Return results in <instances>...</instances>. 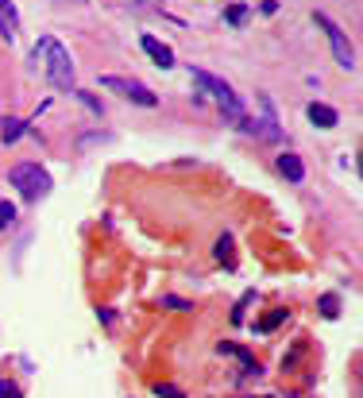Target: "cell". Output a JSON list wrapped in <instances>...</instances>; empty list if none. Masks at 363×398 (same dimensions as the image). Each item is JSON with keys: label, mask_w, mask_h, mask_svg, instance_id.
Returning <instances> with one entry per match:
<instances>
[{"label": "cell", "mask_w": 363, "mask_h": 398, "mask_svg": "<svg viewBox=\"0 0 363 398\" xmlns=\"http://www.w3.org/2000/svg\"><path fill=\"white\" fill-rule=\"evenodd\" d=\"M35 62H43V70H47V82L54 85V89H74V59H70V50L62 47L58 39H39L35 43Z\"/></svg>", "instance_id": "cell-1"}, {"label": "cell", "mask_w": 363, "mask_h": 398, "mask_svg": "<svg viewBox=\"0 0 363 398\" xmlns=\"http://www.w3.org/2000/svg\"><path fill=\"white\" fill-rule=\"evenodd\" d=\"M12 186H16L20 193H24L27 201H39V198H47L50 193V175L43 170L39 163H20V166H12Z\"/></svg>", "instance_id": "cell-2"}, {"label": "cell", "mask_w": 363, "mask_h": 398, "mask_svg": "<svg viewBox=\"0 0 363 398\" xmlns=\"http://www.w3.org/2000/svg\"><path fill=\"white\" fill-rule=\"evenodd\" d=\"M190 78H193V82H198L205 93H213V97L221 101V108L228 112V120L244 124V105H239V97L232 93V85L224 82V78H213V74H205V70H190Z\"/></svg>", "instance_id": "cell-3"}, {"label": "cell", "mask_w": 363, "mask_h": 398, "mask_svg": "<svg viewBox=\"0 0 363 398\" xmlns=\"http://www.w3.org/2000/svg\"><path fill=\"white\" fill-rule=\"evenodd\" d=\"M101 89L120 93V97L135 101V105H143V108H155V105H158V97H155V93H151L143 82H132V78H120V74H105V78H101Z\"/></svg>", "instance_id": "cell-4"}, {"label": "cell", "mask_w": 363, "mask_h": 398, "mask_svg": "<svg viewBox=\"0 0 363 398\" xmlns=\"http://www.w3.org/2000/svg\"><path fill=\"white\" fill-rule=\"evenodd\" d=\"M313 24L321 27L325 35H329V43H332V54H336V62H340V66H344V70H352V66H355V50H352V43L344 39V31H340V27L332 24V20L325 16V12H313Z\"/></svg>", "instance_id": "cell-5"}, {"label": "cell", "mask_w": 363, "mask_h": 398, "mask_svg": "<svg viewBox=\"0 0 363 398\" xmlns=\"http://www.w3.org/2000/svg\"><path fill=\"white\" fill-rule=\"evenodd\" d=\"M16 31H20V12H16V4L12 0H0V35L4 39H16Z\"/></svg>", "instance_id": "cell-6"}, {"label": "cell", "mask_w": 363, "mask_h": 398, "mask_svg": "<svg viewBox=\"0 0 363 398\" xmlns=\"http://www.w3.org/2000/svg\"><path fill=\"white\" fill-rule=\"evenodd\" d=\"M143 50L151 54V62H155V66H163V70L174 66V50L166 47V43H158V39H151V35H143Z\"/></svg>", "instance_id": "cell-7"}, {"label": "cell", "mask_w": 363, "mask_h": 398, "mask_svg": "<svg viewBox=\"0 0 363 398\" xmlns=\"http://www.w3.org/2000/svg\"><path fill=\"white\" fill-rule=\"evenodd\" d=\"M279 170L290 178V182H302V178H306V166H302V159L290 155V151H286V155H279Z\"/></svg>", "instance_id": "cell-8"}, {"label": "cell", "mask_w": 363, "mask_h": 398, "mask_svg": "<svg viewBox=\"0 0 363 398\" xmlns=\"http://www.w3.org/2000/svg\"><path fill=\"white\" fill-rule=\"evenodd\" d=\"M309 120H313L317 128H336V108L321 105V101H313L309 105Z\"/></svg>", "instance_id": "cell-9"}, {"label": "cell", "mask_w": 363, "mask_h": 398, "mask_svg": "<svg viewBox=\"0 0 363 398\" xmlns=\"http://www.w3.org/2000/svg\"><path fill=\"white\" fill-rule=\"evenodd\" d=\"M24 120H4V143H16L20 135H24Z\"/></svg>", "instance_id": "cell-10"}, {"label": "cell", "mask_w": 363, "mask_h": 398, "mask_svg": "<svg viewBox=\"0 0 363 398\" xmlns=\"http://www.w3.org/2000/svg\"><path fill=\"white\" fill-rule=\"evenodd\" d=\"M282 321H286V309H274V314H267V317H263V325H259V329L271 332V329H279Z\"/></svg>", "instance_id": "cell-11"}, {"label": "cell", "mask_w": 363, "mask_h": 398, "mask_svg": "<svg viewBox=\"0 0 363 398\" xmlns=\"http://www.w3.org/2000/svg\"><path fill=\"white\" fill-rule=\"evenodd\" d=\"M0 398H24V390H20V383L0 379Z\"/></svg>", "instance_id": "cell-12"}, {"label": "cell", "mask_w": 363, "mask_h": 398, "mask_svg": "<svg viewBox=\"0 0 363 398\" xmlns=\"http://www.w3.org/2000/svg\"><path fill=\"white\" fill-rule=\"evenodd\" d=\"M12 221H16V205H12V201H0V228H8Z\"/></svg>", "instance_id": "cell-13"}, {"label": "cell", "mask_w": 363, "mask_h": 398, "mask_svg": "<svg viewBox=\"0 0 363 398\" xmlns=\"http://www.w3.org/2000/svg\"><path fill=\"white\" fill-rule=\"evenodd\" d=\"M216 259H221V263H232V240H228V236L216 240Z\"/></svg>", "instance_id": "cell-14"}, {"label": "cell", "mask_w": 363, "mask_h": 398, "mask_svg": "<svg viewBox=\"0 0 363 398\" xmlns=\"http://www.w3.org/2000/svg\"><path fill=\"white\" fill-rule=\"evenodd\" d=\"M336 306H340L336 294H325V298H321V314H325V317H336V314H340Z\"/></svg>", "instance_id": "cell-15"}, {"label": "cell", "mask_w": 363, "mask_h": 398, "mask_svg": "<svg viewBox=\"0 0 363 398\" xmlns=\"http://www.w3.org/2000/svg\"><path fill=\"white\" fill-rule=\"evenodd\" d=\"M155 395H158V398H186L178 387H170V383H155Z\"/></svg>", "instance_id": "cell-16"}, {"label": "cell", "mask_w": 363, "mask_h": 398, "mask_svg": "<svg viewBox=\"0 0 363 398\" xmlns=\"http://www.w3.org/2000/svg\"><path fill=\"white\" fill-rule=\"evenodd\" d=\"M244 20H248V8H244V4H232V8H228V24H244Z\"/></svg>", "instance_id": "cell-17"}, {"label": "cell", "mask_w": 363, "mask_h": 398, "mask_svg": "<svg viewBox=\"0 0 363 398\" xmlns=\"http://www.w3.org/2000/svg\"><path fill=\"white\" fill-rule=\"evenodd\" d=\"M360 175H363V155H360Z\"/></svg>", "instance_id": "cell-18"}]
</instances>
